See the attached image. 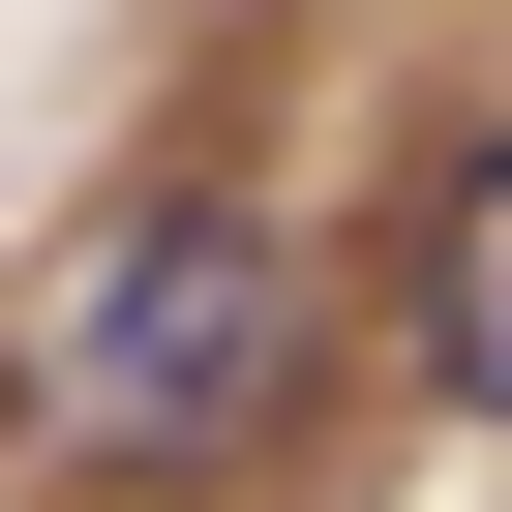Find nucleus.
I'll return each instance as SVG.
<instances>
[{
    "label": "nucleus",
    "instance_id": "obj_1",
    "mask_svg": "<svg viewBox=\"0 0 512 512\" xmlns=\"http://www.w3.org/2000/svg\"><path fill=\"white\" fill-rule=\"evenodd\" d=\"M332 362L302 302V211L241 181V151H151L91 241H61V302H31V452L61 482H211V452H272Z\"/></svg>",
    "mask_w": 512,
    "mask_h": 512
},
{
    "label": "nucleus",
    "instance_id": "obj_2",
    "mask_svg": "<svg viewBox=\"0 0 512 512\" xmlns=\"http://www.w3.org/2000/svg\"><path fill=\"white\" fill-rule=\"evenodd\" d=\"M422 392L512 452V151H452V211H422Z\"/></svg>",
    "mask_w": 512,
    "mask_h": 512
}]
</instances>
